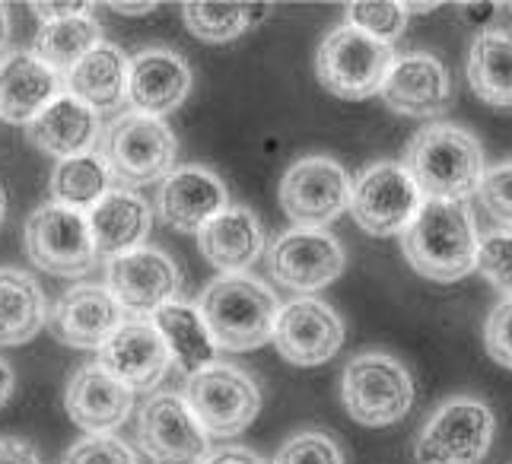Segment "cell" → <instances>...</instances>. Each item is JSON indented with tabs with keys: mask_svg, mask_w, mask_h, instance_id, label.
<instances>
[{
	"mask_svg": "<svg viewBox=\"0 0 512 464\" xmlns=\"http://www.w3.org/2000/svg\"><path fill=\"white\" fill-rule=\"evenodd\" d=\"M401 166L414 178L423 201H468L478 194L487 172L481 140L449 121H430L420 128Z\"/></svg>",
	"mask_w": 512,
	"mask_h": 464,
	"instance_id": "1",
	"label": "cell"
},
{
	"mask_svg": "<svg viewBox=\"0 0 512 464\" xmlns=\"http://www.w3.org/2000/svg\"><path fill=\"white\" fill-rule=\"evenodd\" d=\"M478 226L465 201H423L404 229L401 252L420 277L455 283L478 264Z\"/></svg>",
	"mask_w": 512,
	"mask_h": 464,
	"instance_id": "2",
	"label": "cell"
},
{
	"mask_svg": "<svg viewBox=\"0 0 512 464\" xmlns=\"http://www.w3.org/2000/svg\"><path fill=\"white\" fill-rule=\"evenodd\" d=\"M198 312L217 350L245 353L274 337L280 302L268 283L249 274H220L201 293Z\"/></svg>",
	"mask_w": 512,
	"mask_h": 464,
	"instance_id": "3",
	"label": "cell"
},
{
	"mask_svg": "<svg viewBox=\"0 0 512 464\" xmlns=\"http://www.w3.org/2000/svg\"><path fill=\"white\" fill-rule=\"evenodd\" d=\"M395 64L392 45L376 42L353 26L331 29L319 51H315V77L331 96L360 102L369 96H379V89Z\"/></svg>",
	"mask_w": 512,
	"mask_h": 464,
	"instance_id": "4",
	"label": "cell"
},
{
	"mask_svg": "<svg viewBox=\"0 0 512 464\" xmlns=\"http://www.w3.org/2000/svg\"><path fill=\"white\" fill-rule=\"evenodd\" d=\"M341 398L347 414L360 426H392L408 417L414 404L411 372L395 356L369 350L353 356L341 379Z\"/></svg>",
	"mask_w": 512,
	"mask_h": 464,
	"instance_id": "5",
	"label": "cell"
},
{
	"mask_svg": "<svg viewBox=\"0 0 512 464\" xmlns=\"http://www.w3.org/2000/svg\"><path fill=\"white\" fill-rule=\"evenodd\" d=\"M185 404L204 436L229 439L245 433L261 410V391L239 366L210 363L191 372L185 382Z\"/></svg>",
	"mask_w": 512,
	"mask_h": 464,
	"instance_id": "6",
	"label": "cell"
},
{
	"mask_svg": "<svg viewBox=\"0 0 512 464\" xmlns=\"http://www.w3.org/2000/svg\"><path fill=\"white\" fill-rule=\"evenodd\" d=\"M493 410L471 395L449 398L423 423L414 442L417 464H481L493 442Z\"/></svg>",
	"mask_w": 512,
	"mask_h": 464,
	"instance_id": "7",
	"label": "cell"
},
{
	"mask_svg": "<svg viewBox=\"0 0 512 464\" xmlns=\"http://www.w3.org/2000/svg\"><path fill=\"white\" fill-rule=\"evenodd\" d=\"M179 140L163 118L125 112L105 131L102 159L121 185H147L172 172Z\"/></svg>",
	"mask_w": 512,
	"mask_h": 464,
	"instance_id": "8",
	"label": "cell"
},
{
	"mask_svg": "<svg viewBox=\"0 0 512 464\" xmlns=\"http://www.w3.org/2000/svg\"><path fill=\"white\" fill-rule=\"evenodd\" d=\"M423 204V194L417 191L414 178L401 163H373L360 172L357 182L350 185V213L357 226L369 236H404Z\"/></svg>",
	"mask_w": 512,
	"mask_h": 464,
	"instance_id": "9",
	"label": "cell"
},
{
	"mask_svg": "<svg viewBox=\"0 0 512 464\" xmlns=\"http://www.w3.org/2000/svg\"><path fill=\"white\" fill-rule=\"evenodd\" d=\"M23 242L29 261L55 277H83L99 261L86 213L61 204L35 210L26 220Z\"/></svg>",
	"mask_w": 512,
	"mask_h": 464,
	"instance_id": "10",
	"label": "cell"
},
{
	"mask_svg": "<svg viewBox=\"0 0 512 464\" xmlns=\"http://www.w3.org/2000/svg\"><path fill=\"white\" fill-rule=\"evenodd\" d=\"M280 207L296 229H325L350 207V175L328 156L296 159L280 182Z\"/></svg>",
	"mask_w": 512,
	"mask_h": 464,
	"instance_id": "11",
	"label": "cell"
},
{
	"mask_svg": "<svg viewBox=\"0 0 512 464\" xmlns=\"http://www.w3.org/2000/svg\"><path fill=\"white\" fill-rule=\"evenodd\" d=\"M347 264L344 245L325 229H290L268 245L271 277L299 296L319 293L341 277Z\"/></svg>",
	"mask_w": 512,
	"mask_h": 464,
	"instance_id": "12",
	"label": "cell"
},
{
	"mask_svg": "<svg viewBox=\"0 0 512 464\" xmlns=\"http://www.w3.org/2000/svg\"><path fill=\"white\" fill-rule=\"evenodd\" d=\"M271 341L293 366H322L344 347V321L328 302L296 296L280 306Z\"/></svg>",
	"mask_w": 512,
	"mask_h": 464,
	"instance_id": "13",
	"label": "cell"
},
{
	"mask_svg": "<svg viewBox=\"0 0 512 464\" xmlns=\"http://www.w3.org/2000/svg\"><path fill=\"white\" fill-rule=\"evenodd\" d=\"M105 287L115 296L121 312H128L134 318H150L166 302H175L182 277L166 252L144 245L137 252L109 261V283Z\"/></svg>",
	"mask_w": 512,
	"mask_h": 464,
	"instance_id": "14",
	"label": "cell"
},
{
	"mask_svg": "<svg viewBox=\"0 0 512 464\" xmlns=\"http://www.w3.org/2000/svg\"><path fill=\"white\" fill-rule=\"evenodd\" d=\"M140 449L153 464H201L207 458V436L194 420L182 395L147 398L137 423Z\"/></svg>",
	"mask_w": 512,
	"mask_h": 464,
	"instance_id": "15",
	"label": "cell"
},
{
	"mask_svg": "<svg viewBox=\"0 0 512 464\" xmlns=\"http://www.w3.org/2000/svg\"><path fill=\"white\" fill-rule=\"evenodd\" d=\"M99 366L128 391H153L172 366V356L150 318H128L99 347Z\"/></svg>",
	"mask_w": 512,
	"mask_h": 464,
	"instance_id": "16",
	"label": "cell"
},
{
	"mask_svg": "<svg viewBox=\"0 0 512 464\" xmlns=\"http://www.w3.org/2000/svg\"><path fill=\"white\" fill-rule=\"evenodd\" d=\"M121 321H125V312H121L109 287L77 283V287L61 293V299L55 302L48 328L67 347L99 350L121 328Z\"/></svg>",
	"mask_w": 512,
	"mask_h": 464,
	"instance_id": "17",
	"label": "cell"
},
{
	"mask_svg": "<svg viewBox=\"0 0 512 464\" xmlns=\"http://www.w3.org/2000/svg\"><path fill=\"white\" fill-rule=\"evenodd\" d=\"M379 96L388 109L404 118H439L452 105V83L443 61L417 51V55L395 58Z\"/></svg>",
	"mask_w": 512,
	"mask_h": 464,
	"instance_id": "18",
	"label": "cell"
},
{
	"mask_svg": "<svg viewBox=\"0 0 512 464\" xmlns=\"http://www.w3.org/2000/svg\"><path fill=\"white\" fill-rule=\"evenodd\" d=\"M64 407L67 417L90 436H112L131 417L134 391L112 379L99 363H86L70 376Z\"/></svg>",
	"mask_w": 512,
	"mask_h": 464,
	"instance_id": "19",
	"label": "cell"
},
{
	"mask_svg": "<svg viewBox=\"0 0 512 464\" xmlns=\"http://www.w3.org/2000/svg\"><path fill=\"white\" fill-rule=\"evenodd\" d=\"M226 207H229V191L223 185V178L204 166L172 169L160 188L163 220L179 232H201Z\"/></svg>",
	"mask_w": 512,
	"mask_h": 464,
	"instance_id": "20",
	"label": "cell"
},
{
	"mask_svg": "<svg viewBox=\"0 0 512 464\" xmlns=\"http://www.w3.org/2000/svg\"><path fill=\"white\" fill-rule=\"evenodd\" d=\"M191 89V70L182 55L169 48H150L128 67L131 109L150 118H163L185 102Z\"/></svg>",
	"mask_w": 512,
	"mask_h": 464,
	"instance_id": "21",
	"label": "cell"
},
{
	"mask_svg": "<svg viewBox=\"0 0 512 464\" xmlns=\"http://www.w3.org/2000/svg\"><path fill=\"white\" fill-rule=\"evenodd\" d=\"M99 134H102L99 112H93L90 105H83L80 99L67 93H61L42 115H35L26 124L29 144L55 159H74L83 153H96Z\"/></svg>",
	"mask_w": 512,
	"mask_h": 464,
	"instance_id": "22",
	"label": "cell"
},
{
	"mask_svg": "<svg viewBox=\"0 0 512 464\" xmlns=\"http://www.w3.org/2000/svg\"><path fill=\"white\" fill-rule=\"evenodd\" d=\"M99 258H121L144 248L153 229L150 204L128 188H115L86 213Z\"/></svg>",
	"mask_w": 512,
	"mask_h": 464,
	"instance_id": "23",
	"label": "cell"
},
{
	"mask_svg": "<svg viewBox=\"0 0 512 464\" xmlns=\"http://www.w3.org/2000/svg\"><path fill=\"white\" fill-rule=\"evenodd\" d=\"M61 96V77L35 55L13 51L0 61V121L29 124Z\"/></svg>",
	"mask_w": 512,
	"mask_h": 464,
	"instance_id": "24",
	"label": "cell"
},
{
	"mask_svg": "<svg viewBox=\"0 0 512 464\" xmlns=\"http://www.w3.org/2000/svg\"><path fill=\"white\" fill-rule=\"evenodd\" d=\"M198 245L207 264L223 274H242L264 252V229L258 217L245 207H226L201 232Z\"/></svg>",
	"mask_w": 512,
	"mask_h": 464,
	"instance_id": "25",
	"label": "cell"
},
{
	"mask_svg": "<svg viewBox=\"0 0 512 464\" xmlns=\"http://www.w3.org/2000/svg\"><path fill=\"white\" fill-rule=\"evenodd\" d=\"M128 67L125 51L102 42L67 74V96L90 105L93 112H115L128 99Z\"/></svg>",
	"mask_w": 512,
	"mask_h": 464,
	"instance_id": "26",
	"label": "cell"
},
{
	"mask_svg": "<svg viewBox=\"0 0 512 464\" xmlns=\"http://www.w3.org/2000/svg\"><path fill=\"white\" fill-rule=\"evenodd\" d=\"M48 325L39 280L20 267H0V347L29 344Z\"/></svg>",
	"mask_w": 512,
	"mask_h": 464,
	"instance_id": "27",
	"label": "cell"
},
{
	"mask_svg": "<svg viewBox=\"0 0 512 464\" xmlns=\"http://www.w3.org/2000/svg\"><path fill=\"white\" fill-rule=\"evenodd\" d=\"M150 321L166 341V350L172 356V363L179 366V372H198L210 363H217V347L210 341L207 325L198 312V306L188 302H166L163 309H156Z\"/></svg>",
	"mask_w": 512,
	"mask_h": 464,
	"instance_id": "28",
	"label": "cell"
},
{
	"mask_svg": "<svg viewBox=\"0 0 512 464\" xmlns=\"http://www.w3.org/2000/svg\"><path fill=\"white\" fill-rule=\"evenodd\" d=\"M468 83L474 96L493 109H512V35L481 32L468 55Z\"/></svg>",
	"mask_w": 512,
	"mask_h": 464,
	"instance_id": "29",
	"label": "cell"
},
{
	"mask_svg": "<svg viewBox=\"0 0 512 464\" xmlns=\"http://www.w3.org/2000/svg\"><path fill=\"white\" fill-rule=\"evenodd\" d=\"M102 45V26L93 16H70V20L45 23L35 35V58L55 74H70L90 51Z\"/></svg>",
	"mask_w": 512,
	"mask_h": 464,
	"instance_id": "30",
	"label": "cell"
},
{
	"mask_svg": "<svg viewBox=\"0 0 512 464\" xmlns=\"http://www.w3.org/2000/svg\"><path fill=\"white\" fill-rule=\"evenodd\" d=\"M109 185H112V172L105 166L102 153H83L74 159H61L48 182L55 204L80 210V213L83 210L90 213L105 194H109Z\"/></svg>",
	"mask_w": 512,
	"mask_h": 464,
	"instance_id": "31",
	"label": "cell"
},
{
	"mask_svg": "<svg viewBox=\"0 0 512 464\" xmlns=\"http://www.w3.org/2000/svg\"><path fill=\"white\" fill-rule=\"evenodd\" d=\"M268 13L271 4H207V0H191V4L182 7L188 32L210 45L239 39L245 29L258 26Z\"/></svg>",
	"mask_w": 512,
	"mask_h": 464,
	"instance_id": "32",
	"label": "cell"
},
{
	"mask_svg": "<svg viewBox=\"0 0 512 464\" xmlns=\"http://www.w3.org/2000/svg\"><path fill=\"white\" fill-rule=\"evenodd\" d=\"M347 26L360 29L376 42L392 45L408 29V10L395 0H357V4H347Z\"/></svg>",
	"mask_w": 512,
	"mask_h": 464,
	"instance_id": "33",
	"label": "cell"
},
{
	"mask_svg": "<svg viewBox=\"0 0 512 464\" xmlns=\"http://www.w3.org/2000/svg\"><path fill=\"white\" fill-rule=\"evenodd\" d=\"M474 271H481L484 280H490L500 293L512 299V229L490 232L478 242V264Z\"/></svg>",
	"mask_w": 512,
	"mask_h": 464,
	"instance_id": "34",
	"label": "cell"
},
{
	"mask_svg": "<svg viewBox=\"0 0 512 464\" xmlns=\"http://www.w3.org/2000/svg\"><path fill=\"white\" fill-rule=\"evenodd\" d=\"M274 464H344V455L325 433H299L280 445Z\"/></svg>",
	"mask_w": 512,
	"mask_h": 464,
	"instance_id": "35",
	"label": "cell"
},
{
	"mask_svg": "<svg viewBox=\"0 0 512 464\" xmlns=\"http://www.w3.org/2000/svg\"><path fill=\"white\" fill-rule=\"evenodd\" d=\"M61 464H137V455L118 436H83L64 452Z\"/></svg>",
	"mask_w": 512,
	"mask_h": 464,
	"instance_id": "36",
	"label": "cell"
},
{
	"mask_svg": "<svg viewBox=\"0 0 512 464\" xmlns=\"http://www.w3.org/2000/svg\"><path fill=\"white\" fill-rule=\"evenodd\" d=\"M478 194H481V207L490 217L500 226L512 229V159L484 172Z\"/></svg>",
	"mask_w": 512,
	"mask_h": 464,
	"instance_id": "37",
	"label": "cell"
},
{
	"mask_svg": "<svg viewBox=\"0 0 512 464\" xmlns=\"http://www.w3.org/2000/svg\"><path fill=\"white\" fill-rule=\"evenodd\" d=\"M484 344L493 363L512 369V299H503L484 325Z\"/></svg>",
	"mask_w": 512,
	"mask_h": 464,
	"instance_id": "38",
	"label": "cell"
},
{
	"mask_svg": "<svg viewBox=\"0 0 512 464\" xmlns=\"http://www.w3.org/2000/svg\"><path fill=\"white\" fill-rule=\"evenodd\" d=\"M0 464H42L35 445L16 436H0Z\"/></svg>",
	"mask_w": 512,
	"mask_h": 464,
	"instance_id": "39",
	"label": "cell"
},
{
	"mask_svg": "<svg viewBox=\"0 0 512 464\" xmlns=\"http://www.w3.org/2000/svg\"><path fill=\"white\" fill-rule=\"evenodd\" d=\"M32 10L39 13L45 23H58V20H70V16L90 13V4H83V0H74V4H55V0H48V4H42V0H35Z\"/></svg>",
	"mask_w": 512,
	"mask_h": 464,
	"instance_id": "40",
	"label": "cell"
},
{
	"mask_svg": "<svg viewBox=\"0 0 512 464\" xmlns=\"http://www.w3.org/2000/svg\"><path fill=\"white\" fill-rule=\"evenodd\" d=\"M201 464H264L258 455H252L249 449H217L210 452Z\"/></svg>",
	"mask_w": 512,
	"mask_h": 464,
	"instance_id": "41",
	"label": "cell"
},
{
	"mask_svg": "<svg viewBox=\"0 0 512 464\" xmlns=\"http://www.w3.org/2000/svg\"><path fill=\"white\" fill-rule=\"evenodd\" d=\"M13 388H16V376H13V369L7 360H0V407H4L13 395Z\"/></svg>",
	"mask_w": 512,
	"mask_h": 464,
	"instance_id": "42",
	"label": "cell"
},
{
	"mask_svg": "<svg viewBox=\"0 0 512 464\" xmlns=\"http://www.w3.org/2000/svg\"><path fill=\"white\" fill-rule=\"evenodd\" d=\"M112 10L125 16H140V13H153L156 4H112Z\"/></svg>",
	"mask_w": 512,
	"mask_h": 464,
	"instance_id": "43",
	"label": "cell"
},
{
	"mask_svg": "<svg viewBox=\"0 0 512 464\" xmlns=\"http://www.w3.org/2000/svg\"><path fill=\"white\" fill-rule=\"evenodd\" d=\"M10 45V16H7V7L0 4V55L7 51Z\"/></svg>",
	"mask_w": 512,
	"mask_h": 464,
	"instance_id": "44",
	"label": "cell"
},
{
	"mask_svg": "<svg viewBox=\"0 0 512 464\" xmlns=\"http://www.w3.org/2000/svg\"><path fill=\"white\" fill-rule=\"evenodd\" d=\"M4 213H7V194H4V185H0V223H4Z\"/></svg>",
	"mask_w": 512,
	"mask_h": 464,
	"instance_id": "45",
	"label": "cell"
},
{
	"mask_svg": "<svg viewBox=\"0 0 512 464\" xmlns=\"http://www.w3.org/2000/svg\"><path fill=\"white\" fill-rule=\"evenodd\" d=\"M509 10H512V4H509Z\"/></svg>",
	"mask_w": 512,
	"mask_h": 464,
	"instance_id": "46",
	"label": "cell"
}]
</instances>
